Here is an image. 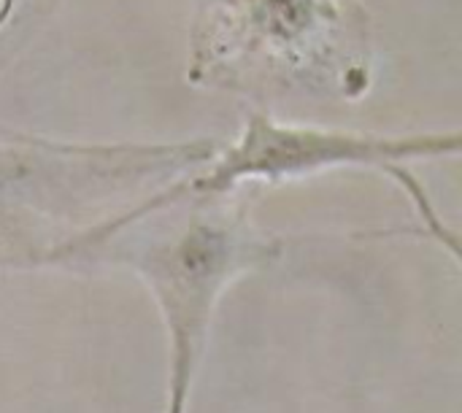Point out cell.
<instances>
[{"mask_svg":"<svg viewBox=\"0 0 462 413\" xmlns=\"http://www.w3.org/2000/svg\"><path fill=\"white\" fill-rule=\"evenodd\" d=\"M206 22L195 43L200 46L195 62L203 76L222 57L211 76L225 65L263 62L276 70H303L317 65L319 43L314 38H333L341 24L338 0H211L200 14Z\"/></svg>","mask_w":462,"mask_h":413,"instance_id":"cell-4","label":"cell"},{"mask_svg":"<svg viewBox=\"0 0 462 413\" xmlns=\"http://www.w3.org/2000/svg\"><path fill=\"white\" fill-rule=\"evenodd\" d=\"M217 154L211 141L181 146H70L0 135V257L38 265L46 233L68 246L73 219L106 208L141 181L195 170ZM54 252V254H57ZM51 254V257H54ZM49 257V262H51Z\"/></svg>","mask_w":462,"mask_h":413,"instance_id":"cell-2","label":"cell"},{"mask_svg":"<svg viewBox=\"0 0 462 413\" xmlns=\"http://www.w3.org/2000/svg\"><path fill=\"white\" fill-rule=\"evenodd\" d=\"M460 151V135H363L344 130H319L284 124L268 114H252L241 138L208 165V170L184 181L189 195H227L241 184L298 179L336 165H374L395 173L398 162L417 157H441Z\"/></svg>","mask_w":462,"mask_h":413,"instance_id":"cell-3","label":"cell"},{"mask_svg":"<svg viewBox=\"0 0 462 413\" xmlns=\"http://www.w3.org/2000/svg\"><path fill=\"white\" fill-rule=\"evenodd\" d=\"M187 197L192 203L184 216L160 233H141L119 214L62 246L49 262L111 260L130 265L146 281L168 333L165 413H187L222 292L244 271L279 254V243L252 227L246 195L225 200L187 192Z\"/></svg>","mask_w":462,"mask_h":413,"instance_id":"cell-1","label":"cell"}]
</instances>
